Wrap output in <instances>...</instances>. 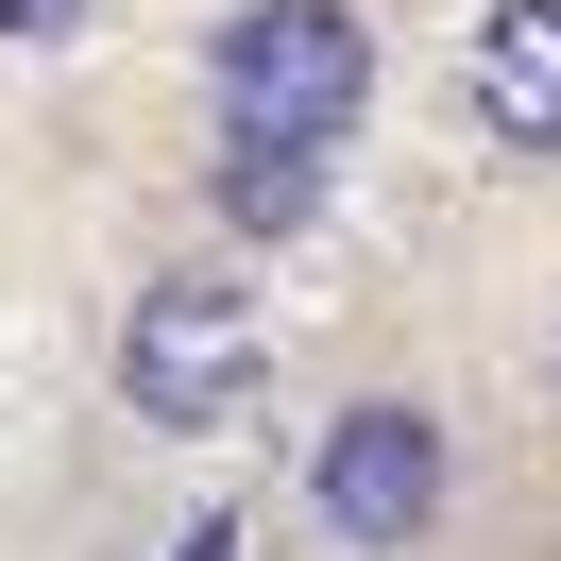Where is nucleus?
<instances>
[{"label":"nucleus","instance_id":"nucleus-1","mask_svg":"<svg viewBox=\"0 0 561 561\" xmlns=\"http://www.w3.org/2000/svg\"><path fill=\"white\" fill-rule=\"evenodd\" d=\"M357 103H375V35H357L341 0H255L239 35H221V137L323 153Z\"/></svg>","mask_w":561,"mask_h":561},{"label":"nucleus","instance_id":"nucleus-2","mask_svg":"<svg viewBox=\"0 0 561 561\" xmlns=\"http://www.w3.org/2000/svg\"><path fill=\"white\" fill-rule=\"evenodd\" d=\"M119 375H137L153 425H221V409H255V307H239V289H205V273H171V289L137 307V341H119Z\"/></svg>","mask_w":561,"mask_h":561},{"label":"nucleus","instance_id":"nucleus-3","mask_svg":"<svg viewBox=\"0 0 561 561\" xmlns=\"http://www.w3.org/2000/svg\"><path fill=\"white\" fill-rule=\"evenodd\" d=\"M307 493H323V527H341V545H409V527L443 511V425H425V409H341Z\"/></svg>","mask_w":561,"mask_h":561},{"label":"nucleus","instance_id":"nucleus-4","mask_svg":"<svg viewBox=\"0 0 561 561\" xmlns=\"http://www.w3.org/2000/svg\"><path fill=\"white\" fill-rule=\"evenodd\" d=\"M477 103H493V137H545V153H561V0H493Z\"/></svg>","mask_w":561,"mask_h":561},{"label":"nucleus","instance_id":"nucleus-5","mask_svg":"<svg viewBox=\"0 0 561 561\" xmlns=\"http://www.w3.org/2000/svg\"><path fill=\"white\" fill-rule=\"evenodd\" d=\"M221 187H239V221H307V205H323V153H255V137H221Z\"/></svg>","mask_w":561,"mask_h":561},{"label":"nucleus","instance_id":"nucleus-6","mask_svg":"<svg viewBox=\"0 0 561 561\" xmlns=\"http://www.w3.org/2000/svg\"><path fill=\"white\" fill-rule=\"evenodd\" d=\"M69 18H85V0H0V35H18V51H51Z\"/></svg>","mask_w":561,"mask_h":561},{"label":"nucleus","instance_id":"nucleus-7","mask_svg":"<svg viewBox=\"0 0 561 561\" xmlns=\"http://www.w3.org/2000/svg\"><path fill=\"white\" fill-rule=\"evenodd\" d=\"M171 561H239V527H221V511H205V527H187V545H171Z\"/></svg>","mask_w":561,"mask_h":561}]
</instances>
